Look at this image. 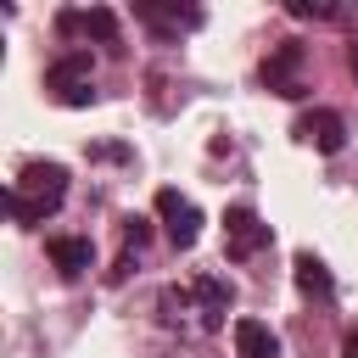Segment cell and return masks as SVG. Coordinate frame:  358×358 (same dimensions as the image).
<instances>
[{"mask_svg":"<svg viewBox=\"0 0 358 358\" xmlns=\"http://www.w3.org/2000/svg\"><path fill=\"white\" fill-rule=\"evenodd\" d=\"M62 196H67V168H62V162H28V168L6 185V213H11L22 229H34L45 213L62 207Z\"/></svg>","mask_w":358,"mask_h":358,"instance_id":"6da1fadb","label":"cell"},{"mask_svg":"<svg viewBox=\"0 0 358 358\" xmlns=\"http://www.w3.org/2000/svg\"><path fill=\"white\" fill-rule=\"evenodd\" d=\"M157 218L168 224L173 252H190V246L201 241V207H196L190 196H179V190H157Z\"/></svg>","mask_w":358,"mask_h":358,"instance_id":"7a4b0ae2","label":"cell"},{"mask_svg":"<svg viewBox=\"0 0 358 358\" xmlns=\"http://www.w3.org/2000/svg\"><path fill=\"white\" fill-rule=\"evenodd\" d=\"M224 241H229V257H257L274 241V229L252 207H224Z\"/></svg>","mask_w":358,"mask_h":358,"instance_id":"3957f363","label":"cell"},{"mask_svg":"<svg viewBox=\"0 0 358 358\" xmlns=\"http://www.w3.org/2000/svg\"><path fill=\"white\" fill-rule=\"evenodd\" d=\"M296 67H302V45H296V39H285V45H274V50H268V62H263V84H268L274 95L296 101V95H308V84L296 78Z\"/></svg>","mask_w":358,"mask_h":358,"instance_id":"277c9868","label":"cell"},{"mask_svg":"<svg viewBox=\"0 0 358 358\" xmlns=\"http://www.w3.org/2000/svg\"><path fill=\"white\" fill-rule=\"evenodd\" d=\"M296 140H302V145H313V151H324V157H336V151L347 145V123H341V112L313 106V112H302V117H296Z\"/></svg>","mask_w":358,"mask_h":358,"instance_id":"5b68a950","label":"cell"},{"mask_svg":"<svg viewBox=\"0 0 358 358\" xmlns=\"http://www.w3.org/2000/svg\"><path fill=\"white\" fill-rule=\"evenodd\" d=\"M190 291H196V302H201V313H207L201 324H207V330H218V324H224V308H235V285H229V280H218V274H196V280H190Z\"/></svg>","mask_w":358,"mask_h":358,"instance_id":"8992f818","label":"cell"},{"mask_svg":"<svg viewBox=\"0 0 358 358\" xmlns=\"http://www.w3.org/2000/svg\"><path fill=\"white\" fill-rule=\"evenodd\" d=\"M45 252H50V263H56L67 280H78V274L90 268V257H95V246H90L84 235H50V241H45Z\"/></svg>","mask_w":358,"mask_h":358,"instance_id":"52a82bcc","label":"cell"},{"mask_svg":"<svg viewBox=\"0 0 358 358\" xmlns=\"http://www.w3.org/2000/svg\"><path fill=\"white\" fill-rule=\"evenodd\" d=\"M235 358H280V336L263 319H235Z\"/></svg>","mask_w":358,"mask_h":358,"instance_id":"ba28073f","label":"cell"},{"mask_svg":"<svg viewBox=\"0 0 358 358\" xmlns=\"http://www.w3.org/2000/svg\"><path fill=\"white\" fill-rule=\"evenodd\" d=\"M90 67H95L90 50H73V56H62V62L45 67V84H50L56 95H62V90H78V84H90Z\"/></svg>","mask_w":358,"mask_h":358,"instance_id":"9c48e42d","label":"cell"},{"mask_svg":"<svg viewBox=\"0 0 358 358\" xmlns=\"http://www.w3.org/2000/svg\"><path fill=\"white\" fill-rule=\"evenodd\" d=\"M134 17L157 22L162 34H179V28H201V11H196V6H185V11H179V6H151V0H140V6H134Z\"/></svg>","mask_w":358,"mask_h":358,"instance_id":"30bf717a","label":"cell"},{"mask_svg":"<svg viewBox=\"0 0 358 358\" xmlns=\"http://www.w3.org/2000/svg\"><path fill=\"white\" fill-rule=\"evenodd\" d=\"M291 268H296V285H302V296H330V291H336L330 268H324L313 252H296V257H291Z\"/></svg>","mask_w":358,"mask_h":358,"instance_id":"8fae6325","label":"cell"},{"mask_svg":"<svg viewBox=\"0 0 358 358\" xmlns=\"http://www.w3.org/2000/svg\"><path fill=\"white\" fill-rule=\"evenodd\" d=\"M78 34H84V39H101V45H112V39H117V11H106V6H90V11H78Z\"/></svg>","mask_w":358,"mask_h":358,"instance_id":"7c38bea8","label":"cell"},{"mask_svg":"<svg viewBox=\"0 0 358 358\" xmlns=\"http://www.w3.org/2000/svg\"><path fill=\"white\" fill-rule=\"evenodd\" d=\"M162 319H179V313H190V302H196V291L190 285H162Z\"/></svg>","mask_w":358,"mask_h":358,"instance_id":"4fadbf2b","label":"cell"},{"mask_svg":"<svg viewBox=\"0 0 358 358\" xmlns=\"http://www.w3.org/2000/svg\"><path fill=\"white\" fill-rule=\"evenodd\" d=\"M123 241H129V246L140 252V246L151 241V218H140V213H129V218H123Z\"/></svg>","mask_w":358,"mask_h":358,"instance_id":"5bb4252c","label":"cell"},{"mask_svg":"<svg viewBox=\"0 0 358 358\" xmlns=\"http://www.w3.org/2000/svg\"><path fill=\"white\" fill-rule=\"evenodd\" d=\"M291 17H336V6H324V0H291Z\"/></svg>","mask_w":358,"mask_h":358,"instance_id":"9a60e30c","label":"cell"},{"mask_svg":"<svg viewBox=\"0 0 358 358\" xmlns=\"http://www.w3.org/2000/svg\"><path fill=\"white\" fill-rule=\"evenodd\" d=\"M56 101H62V106H90V101H95V90H90V84H78V90H62Z\"/></svg>","mask_w":358,"mask_h":358,"instance_id":"2e32d148","label":"cell"},{"mask_svg":"<svg viewBox=\"0 0 358 358\" xmlns=\"http://www.w3.org/2000/svg\"><path fill=\"white\" fill-rule=\"evenodd\" d=\"M341 358H358V330H352V336L341 341Z\"/></svg>","mask_w":358,"mask_h":358,"instance_id":"e0dca14e","label":"cell"},{"mask_svg":"<svg viewBox=\"0 0 358 358\" xmlns=\"http://www.w3.org/2000/svg\"><path fill=\"white\" fill-rule=\"evenodd\" d=\"M347 62H352V78H358V39H352V50H347Z\"/></svg>","mask_w":358,"mask_h":358,"instance_id":"ac0fdd59","label":"cell"}]
</instances>
